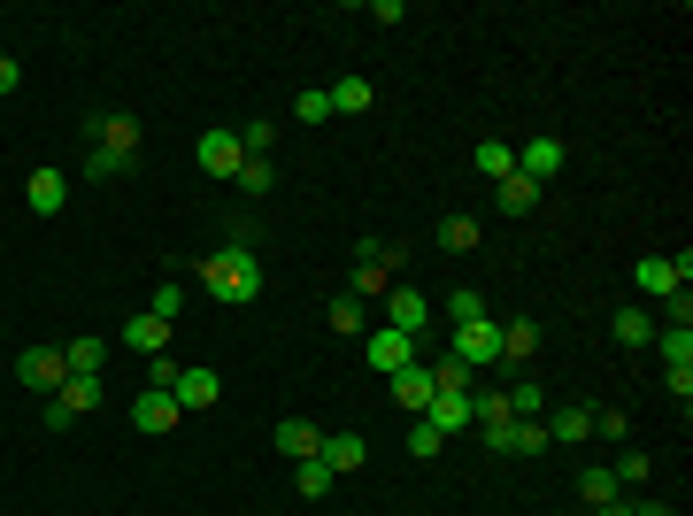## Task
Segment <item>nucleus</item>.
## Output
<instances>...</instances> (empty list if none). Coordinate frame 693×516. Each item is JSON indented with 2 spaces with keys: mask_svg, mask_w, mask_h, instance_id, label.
Segmentation results:
<instances>
[{
  "mask_svg": "<svg viewBox=\"0 0 693 516\" xmlns=\"http://www.w3.org/2000/svg\"><path fill=\"white\" fill-rule=\"evenodd\" d=\"M200 293L224 309H247V301H262V262L247 247H216V255H200Z\"/></svg>",
  "mask_w": 693,
  "mask_h": 516,
  "instance_id": "f257e3e1",
  "label": "nucleus"
},
{
  "mask_svg": "<svg viewBox=\"0 0 693 516\" xmlns=\"http://www.w3.org/2000/svg\"><path fill=\"white\" fill-rule=\"evenodd\" d=\"M401 262H408V247H385V239H362L354 247V301H377V293H393L401 286Z\"/></svg>",
  "mask_w": 693,
  "mask_h": 516,
  "instance_id": "f03ea898",
  "label": "nucleus"
},
{
  "mask_svg": "<svg viewBox=\"0 0 693 516\" xmlns=\"http://www.w3.org/2000/svg\"><path fill=\"white\" fill-rule=\"evenodd\" d=\"M447 354H455L470 378H478V370H494V362H501V324H494V317H470V324H455Z\"/></svg>",
  "mask_w": 693,
  "mask_h": 516,
  "instance_id": "7ed1b4c3",
  "label": "nucleus"
},
{
  "mask_svg": "<svg viewBox=\"0 0 693 516\" xmlns=\"http://www.w3.org/2000/svg\"><path fill=\"white\" fill-rule=\"evenodd\" d=\"M632 278H640V293H648V301H671V293H686L693 255H640V262H632Z\"/></svg>",
  "mask_w": 693,
  "mask_h": 516,
  "instance_id": "20e7f679",
  "label": "nucleus"
},
{
  "mask_svg": "<svg viewBox=\"0 0 693 516\" xmlns=\"http://www.w3.org/2000/svg\"><path fill=\"white\" fill-rule=\"evenodd\" d=\"M85 140H101L108 163H139V116H85Z\"/></svg>",
  "mask_w": 693,
  "mask_h": 516,
  "instance_id": "39448f33",
  "label": "nucleus"
},
{
  "mask_svg": "<svg viewBox=\"0 0 693 516\" xmlns=\"http://www.w3.org/2000/svg\"><path fill=\"white\" fill-rule=\"evenodd\" d=\"M562 163H570V147H562L555 132H547V140H524V147H517V177H531L539 193H547V185L562 177Z\"/></svg>",
  "mask_w": 693,
  "mask_h": 516,
  "instance_id": "423d86ee",
  "label": "nucleus"
},
{
  "mask_svg": "<svg viewBox=\"0 0 693 516\" xmlns=\"http://www.w3.org/2000/svg\"><path fill=\"white\" fill-rule=\"evenodd\" d=\"M15 378H23L31 393H62L70 362H62V347H23V354H15Z\"/></svg>",
  "mask_w": 693,
  "mask_h": 516,
  "instance_id": "0eeeda50",
  "label": "nucleus"
},
{
  "mask_svg": "<svg viewBox=\"0 0 693 516\" xmlns=\"http://www.w3.org/2000/svg\"><path fill=\"white\" fill-rule=\"evenodd\" d=\"M193 155H200V171H208V177H239V163H247L239 132H224V124H216V132H200V140H193Z\"/></svg>",
  "mask_w": 693,
  "mask_h": 516,
  "instance_id": "6e6552de",
  "label": "nucleus"
},
{
  "mask_svg": "<svg viewBox=\"0 0 693 516\" xmlns=\"http://www.w3.org/2000/svg\"><path fill=\"white\" fill-rule=\"evenodd\" d=\"M385 317H393V332H408V340H416V332L432 324V293H416V286H393V293H385Z\"/></svg>",
  "mask_w": 693,
  "mask_h": 516,
  "instance_id": "1a4fd4ad",
  "label": "nucleus"
},
{
  "mask_svg": "<svg viewBox=\"0 0 693 516\" xmlns=\"http://www.w3.org/2000/svg\"><path fill=\"white\" fill-rule=\"evenodd\" d=\"M408 362H416V340H408V332H393V324L370 332V370H377V378H393V370H408Z\"/></svg>",
  "mask_w": 693,
  "mask_h": 516,
  "instance_id": "9d476101",
  "label": "nucleus"
},
{
  "mask_svg": "<svg viewBox=\"0 0 693 516\" xmlns=\"http://www.w3.org/2000/svg\"><path fill=\"white\" fill-rule=\"evenodd\" d=\"M317 463H324L332 478H346V471L370 463V440H362V432H324V455H317Z\"/></svg>",
  "mask_w": 693,
  "mask_h": 516,
  "instance_id": "9b49d317",
  "label": "nucleus"
},
{
  "mask_svg": "<svg viewBox=\"0 0 693 516\" xmlns=\"http://www.w3.org/2000/svg\"><path fill=\"white\" fill-rule=\"evenodd\" d=\"M539 424H547V440H562V447L593 440V409H586V401H555V416H539Z\"/></svg>",
  "mask_w": 693,
  "mask_h": 516,
  "instance_id": "f8f14e48",
  "label": "nucleus"
},
{
  "mask_svg": "<svg viewBox=\"0 0 693 516\" xmlns=\"http://www.w3.org/2000/svg\"><path fill=\"white\" fill-rule=\"evenodd\" d=\"M224 401V378L208 370V362H193L185 378H177V409H216Z\"/></svg>",
  "mask_w": 693,
  "mask_h": 516,
  "instance_id": "ddd939ff",
  "label": "nucleus"
},
{
  "mask_svg": "<svg viewBox=\"0 0 693 516\" xmlns=\"http://www.w3.org/2000/svg\"><path fill=\"white\" fill-rule=\"evenodd\" d=\"M424 424H439L447 440H455V432H470V424H478V416H470V393H432V409H424Z\"/></svg>",
  "mask_w": 693,
  "mask_h": 516,
  "instance_id": "4468645a",
  "label": "nucleus"
},
{
  "mask_svg": "<svg viewBox=\"0 0 693 516\" xmlns=\"http://www.w3.org/2000/svg\"><path fill=\"white\" fill-rule=\"evenodd\" d=\"M62 193H70V185H62V171H31V177H23L31 216H62Z\"/></svg>",
  "mask_w": 693,
  "mask_h": 516,
  "instance_id": "2eb2a0df",
  "label": "nucleus"
},
{
  "mask_svg": "<svg viewBox=\"0 0 693 516\" xmlns=\"http://www.w3.org/2000/svg\"><path fill=\"white\" fill-rule=\"evenodd\" d=\"M177 416H185L177 393H139V401H132V424H139V432H170Z\"/></svg>",
  "mask_w": 693,
  "mask_h": 516,
  "instance_id": "dca6fc26",
  "label": "nucleus"
},
{
  "mask_svg": "<svg viewBox=\"0 0 693 516\" xmlns=\"http://www.w3.org/2000/svg\"><path fill=\"white\" fill-rule=\"evenodd\" d=\"M393 401L424 416V409H432V370H424V362H408V370H393Z\"/></svg>",
  "mask_w": 693,
  "mask_h": 516,
  "instance_id": "f3484780",
  "label": "nucleus"
},
{
  "mask_svg": "<svg viewBox=\"0 0 693 516\" xmlns=\"http://www.w3.org/2000/svg\"><path fill=\"white\" fill-rule=\"evenodd\" d=\"M278 455L309 463V455H324V432H317V424H301V416H286V424H278Z\"/></svg>",
  "mask_w": 693,
  "mask_h": 516,
  "instance_id": "a211bd4d",
  "label": "nucleus"
},
{
  "mask_svg": "<svg viewBox=\"0 0 693 516\" xmlns=\"http://www.w3.org/2000/svg\"><path fill=\"white\" fill-rule=\"evenodd\" d=\"M124 347H132V354H163V347H170V324H163V317H132V324H124Z\"/></svg>",
  "mask_w": 693,
  "mask_h": 516,
  "instance_id": "6ab92c4d",
  "label": "nucleus"
},
{
  "mask_svg": "<svg viewBox=\"0 0 693 516\" xmlns=\"http://www.w3.org/2000/svg\"><path fill=\"white\" fill-rule=\"evenodd\" d=\"M578 502H586V509L617 502V471H609V463H586V471H578Z\"/></svg>",
  "mask_w": 693,
  "mask_h": 516,
  "instance_id": "aec40b11",
  "label": "nucleus"
},
{
  "mask_svg": "<svg viewBox=\"0 0 693 516\" xmlns=\"http://www.w3.org/2000/svg\"><path fill=\"white\" fill-rule=\"evenodd\" d=\"M655 347H663V370H693V332L686 324H655Z\"/></svg>",
  "mask_w": 693,
  "mask_h": 516,
  "instance_id": "412c9836",
  "label": "nucleus"
},
{
  "mask_svg": "<svg viewBox=\"0 0 693 516\" xmlns=\"http://www.w3.org/2000/svg\"><path fill=\"white\" fill-rule=\"evenodd\" d=\"M539 354V324L517 317V324H501V362H531Z\"/></svg>",
  "mask_w": 693,
  "mask_h": 516,
  "instance_id": "4be33fe9",
  "label": "nucleus"
},
{
  "mask_svg": "<svg viewBox=\"0 0 693 516\" xmlns=\"http://www.w3.org/2000/svg\"><path fill=\"white\" fill-rule=\"evenodd\" d=\"M470 163H478V177H494V185H501V177L517 171V147H509V140H478V155H470Z\"/></svg>",
  "mask_w": 693,
  "mask_h": 516,
  "instance_id": "5701e85b",
  "label": "nucleus"
},
{
  "mask_svg": "<svg viewBox=\"0 0 693 516\" xmlns=\"http://www.w3.org/2000/svg\"><path fill=\"white\" fill-rule=\"evenodd\" d=\"M324 93H332V116H370V78H340Z\"/></svg>",
  "mask_w": 693,
  "mask_h": 516,
  "instance_id": "b1692460",
  "label": "nucleus"
},
{
  "mask_svg": "<svg viewBox=\"0 0 693 516\" xmlns=\"http://www.w3.org/2000/svg\"><path fill=\"white\" fill-rule=\"evenodd\" d=\"M62 362H70V378H101V362H108V340H70V347H62Z\"/></svg>",
  "mask_w": 693,
  "mask_h": 516,
  "instance_id": "393cba45",
  "label": "nucleus"
},
{
  "mask_svg": "<svg viewBox=\"0 0 693 516\" xmlns=\"http://www.w3.org/2000/svg\"><path fill=\"white\" fill-rule=\"evenodd\" d=\"M494 193H501V216H531V208H539V185H531V177H501V185H494Z\"/></svg>",
  "mask_w": 693,
  "mask_h": 516,
  "instance_id": "a878e982",
  "label": "nucleus"
},
{
  "mask_svg": "<svg viewBox=\"0 0 693 516\" xmlns=\"http://www.w3.org/2000/svg\"><path fill=\"white\" fill-rule=\"evenodd\" d=\"M231 185H239L247 200H262V193L278 185V171H270V155H247V163H239V177H231Z\"/></svg>",
  "mask_w": 693,
  "mask_h": 516,
  "instance_id": "bb28decb",
  "label": "nucleus"
},
{
  "mask_svg": "<svg viewBox=\"0 0 693 516\" xmlns=\"http://www.w3.org/2000/svg\"><path fill=\"white\" fill-rule=\"evenodd\" d=\"M547 447H555V440H547L539 416H517V424H509V455H547Z\"/></svg>",
  "mask_w": 693,
  "mask_h": 516,
  "instance_id": "cd10ccee",
  "label": "nucleus"
},
{
  "mask_svg": "<svg viewBox=\"0 0 693 516\" xmlns=\"http://www.w3.org/2000/svg\"><path fill=\"white\" fill-rule=\"evenodd\" d=\"M293 486H301V502H324V494H332L340 478H332V471H324V463L309 455V463H293Z\"/></svg>",
  "mask_w": 693,
  "mask_h": 516,
  "instance_id": "c85d7f7f",
  "label": "nucleus"
},
{
  "mask_svg": "<svg viewBox=\"0 0 693 516\" xmlns=\"http://www.w3.org/2000/svg\"><path fill=\"white\" fill-rule=\"evenodd\" d=\"M655 340V317L648 309H617V347H648Z\"/></svg>",
  "mask_w": 693,
  "mask_h": 516,
  "instance_id": "c756f323",
  "label": "nucleus"
},
{
  "mask_svg": "<svg viewBox=\"0 0 693 516\" xmlns=\"http://www.w3.org/2000/svg\"><path fill=\"white\" fill-rule=\"evenodd\" d=\"M509 416H547V385H539V378H517V385H509Z\"/></svg>",
  "mask_w": 693,
  "mask_h": 516,
  "instance_id": "7c9ffc66",
  "label": "nucleus"
},
{
  "mask_svg": "<svg viewBox=\"0 0 693 516\" xmlns=\"http://www.w3.org/2000/svg\"><path fill=\"white\" fill-rule=\"evenodd\" d=\"M439 247H447V255H470V247H478V216H447V224H439Z\"/></svg>",
  "mask_w": 693,
  "mask_h": 516,
  "instance_id": "2f4dec72",
  "label": "nucleus"
},
{
  "mask_svg": "<svg viewBox=\"0 0 693 516\" xmlns=\"http://www.w3.org/2000/svg\"><path fill=\"white\" fill-rule=\"evenodd\" d=\"M432 370V393H470V370L455 362V354H439V362H424Z\"/></svg>",
  "mask_w": 693,
  "mask_h": 516,
  "instance_id": "473e14b6",
  "label": "nucleus"
},
{
  "mask_svg": "<svg viewBox=\"0 0 693 516\" xmlns=\"http://www.w3.org/2000/svg\"><path fill=\"white\" fill-rule=\"evenodd\" d=\"M177 378H185L177 354H147V393H177Z\"/></svg>",
  "mask_w": 693,
  "mask_h": 516,
  "instance_id": "72a5a7b5",
  "label": "nucleus"
},
{
  "mask_svg": "<svg viewBox=\"0 0 693 516\" xmlns=\"http://www.w3.org/2000/svg\"><path fill=\"white\" fill-rule=\"evenodd\" d=\"M408 455H424V463H432V455H447V432L416 416V424H408Z\"/></svg>",
  "mask_w": 693,
  "mask_h": 516,
  "instance_id": "f704fd0d",
  "label": "nucleus"
},
{
  "mask_svg": "<svg viewBox=\"0 0 693 516\" xmlns=\"http://www.w3.org/2000/svg\"><path fill=\"white\" fill-rule=\"evenodd\" d=\"M177 309H185V286H177V278H163V286H155V301H147V317L177 324Z\"/></svg>",
  "mask_w": 693,
  "mask_h": 516,
  "instance_id": "c9c22d12",
  "label": "nucleus"
},
{
  "mask_svg": "<svg viewBox=\"0 0 693 516\" xmlns=\"http://www.w3.org/2000/svg\"><path fill=\"white\" fill-rule=\"evenodd\" d=\"M293 116H301V124H324V116H332V93H324V85H301Z\"/></svg>",
  "mask_w": 693,
  "mask_h": 516,
  "instance_id": "e433bc0d",
  "label": "nucleus"
},
{
  "mask_svg": "<svg viewBox=\"0 0 693 516\" xmlns=\"http://www.w3.org/2000/svg\"><path fill=\"white\" fill-rule=\"evenodd\" d=\"M447 317H455V324L486 317V293H478V286H455V293H447Z\"/></svg>",
  "mask_w": 693,
  "mask_h": 516,
  "instance_id": "4c0bfd02",
  "label": "nucleus"
},
{
  "mask_svg": "<svg viewBox=\"0 0 693 516\" xmlns=\"http://www.w3.org/2000/svg\"><path fill=\"white\" fill-rule=\"evenodd\" d=\"M324 324H332V332H362V301H354V293H340V301L324 309Z\"/></svg>",
  "mask_w": 693,
  "mask_h": 516,
  "instance_id": "58836bf2",
  "label": "nucleus"
},
{
  "mask_svg": "<svg viewBox=\"0 0 693 516\" xmlns=\"http://www.w3.org/2000/svg\"><path fill=\"white\" fill-rule=\"evenodd\" d=\"M239 147H247V155H270V147H278V124H270V116H255V124L239 132Z\"/></svg>",
  "mask_w": 693,
  "mask_h": 516,
  "instance_id": "ea45409f",
  "label": "nucleus"
},
{
  "mask_svg": "<svg viewBox=\"0 0 693 516\" xmlns=\"http://www.w3.org/2000/svg\"><path fill=\"white\" fill-rule=\"evenodd\" d=\"M609 471H617V486H640V478H648V471H655V463H648V455H617V463H609Z\"/></svg>",
  "mask_w": 693,
  "mask_h": 516,
  "instance_id": "a19ab883",
  "label": "nucleus"
},
{
  "mask_svg": "<svg viewBox=\"0 0 693 516\" xmlns=\"http://www.w3.org/2000/svg\"><path fill=\"white\" fill-rule=\"evenodd\" d=\"M224 247H247V255H255V216H231V224H224Z\"/></svg>",
  "mask_w": 693,
  "mask_h": 516,
  "instance_id": "79ce46f5",
  "label": "nucleus"
},
{
  "mask_svg": "<svg viewBox=\"0 0 693 516\" xmlns=\"http://www.w3.org/2000/svg\"><path fill=\"white\" fill-rule=\"evenodd\" d=\"M15 85H23V62H15V54H0V101H8Z\"/></svg>",
  "mask_w": 693,
  "mask_h": 516,
  "instance_id": "37998d69",
  "label": "nucleus"
},
{
  "mask_svg": "<svg viewBox=\"0 0 693 516\" xmlns=\"http://www.w3.org/2000/svg\"><path fill=\"white\" fill-rule=\"evenodd\" d=\"M632 516H679L671 502H632Z\"/></svg>",
  "mask_w": 693,
  "mask_h": 516,
  "instance_id": "c03bdc74",
  "label": "nucleus"
},
{
  "mask_svg": "<svg viewBox=\"0 0 693 516\" xmlns=\"http://www.w3.org/2000/svg\"><path fill=\"white\" fill-rule=\"evenodd\" d=\"M593 516H632V509H624V502H601V509H593Z\"/></svg>",
  "mask_w": 693,
  "mask_h": 516,
  "instance_id": "a18cd8bd",
  "label": "nucleus"
}]
</instances>
